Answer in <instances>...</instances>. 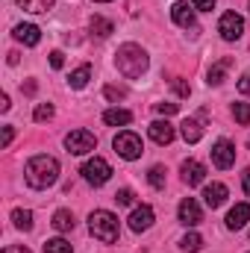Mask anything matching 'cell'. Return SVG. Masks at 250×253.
<instances>
[{"label":"cell","mask_w":250,"mask_h":253,"mask_svg":"<svg viewBox=\"0 0 250 253\" xmlns=\"http://www.w3.org/2000/svg\"><path fill=\"white\" fill-rule=\"evenodd\" d=\"M103 121H106L109 126H126L129 121H132V112L115 106V109H106V112H103Z\"/></svg>","instance_id":"cell-18"},{"label":"cell","mask_w":250,"mask_h":253,"mask_svg":"<svg viewBox=\"0 0 250 253\" xmlns=\"http://www.w3.org/2000/svg\"><path fill=\"white\" fill-rule=\"evenodd\" d=\"M88 230H91V236H94L97 242H103V245L118 242V233H121L118 218H115L109 209H94V212L88 215Z\"/></svg>","instance_id":"cell-3"},{"label":"cell","mask_w":250,"mask_h":253,"mask_svg":"<svg viewBox=\"0 0 250 253\" xmlns=\"http://www.w3.org/2000/svg\"><path fill=\"white\" fill-rule=\"evenodd\" d=\"M180 135L186 138V144H194V141L203 138V124H200L197 118H186V121L180 124Z\"/></svg>","instance_id":"cell-17"},{"label":"cell","mask_w":250,"mask_h":253,"mask_svg":"<svg viewBox=\"0 0 250 253\" xmlns=\"http://www.w3.org/2000/svg\"><path fill=\"white\" fill-rule=\"evenodd\" d=\"M12 224H15L18 230L30 233V230H33V212H30V209H15V212H12Z\"/></svg>","instance_id":"cell-24"},{"label":"cell","mask_w":250,"mask_h":253,"mask_svg":"<svg viewBox=\"0 0 250 253\" xmlns=\"http://www.w3.org/2000/svg\"><path fill=\"white\" fill-rule=\"evenodd\" d=\"M33 118H36L39 124L50 121V118H53V103H39V106H36V112H33Z\"/></svg>","instance_id":"cell-29"},{"label":"cell","mask_w":250,"mask_h":253,"mask_svg":"<svg viewBox=\"0 0 250 253\" xmlns=\"http://www.w3.org/2000/svg\"><path fill=\"white\" fill-rule=\"evenodd\" d=\"M83 180L88 183V186H94V189H100V186H106L109 180H112V165L106 162V159H100V156H91L85 165H83Z\"/></svg>","instance_id":"cell-4"},{"label":"cell","mask_w":250,"mask_h":253,"mask_svg":"<svg viewBox=\"0 0 250 253\" xmlns=\"http://www.w3.org/2000/svg\"><path fill=\"white\" fill-rule=\"evenodd\" d=\"M248 147H250V138H248Z\"/></svg>","instance_id":"cell-42"},{"label":"cell","mask_w":250,"mask_h":253,"mask_svg":"<svg viewBox=\"0 0 250 253\" xmlns=\"http://www.w3.org/2000/svg\"><path fill=\"white\" fill-rule=\"evenodd\" d=\"M227 186L224 183H212V186H206L203 189V200H206V206L209 209H218V206H224L227 203Z\"/></svg>","instance_id":"cell-13"},{"label":"cell","mask_w":250,"mask_h":253,"mask_svg":"<svg viewBox=\"0 0 250 253\" xmlns=\"http://www.w3.org/2000/svg\"><path fill=\"white\" fill-rule=\"evenodd\" d=\"M233 118H236V124L248 126L250 124V103H233Z\"/></svg>","instance_id":"cell-27"},{"label":"cell","mask_w":250,"mask_h":253,"mask_svg":"<svg viewBox=\"0 0 250 253\" xmlns=\"http://www.w3.org/2000/svg\"><path fill=\"white\" fill-rule=\"evenodd\" d=\"M239 91H242V94H250V74H245V77L239 80Z\"/></svg>","instance_id":"cell-37"},{"label":"cell","mask_w":250,"mask_h":253,"mask_svg":"<svg viewBox=\"0 0 250 253\" xmlns=\"http://www.w3.org/2000/svg\"><path fill=\"white\" fill-rule=\"evenodd\" d=\"M250 221V206L248 203H236L230 212H227V230H242Z\"/></svg>","instance_id":"cell-14"},{"label":"cell","mask_w":250,"mask_h":253,"mask_svg":"<svg viewBox=\"0 0 250 253\" xmlns=\"http://www.w3.org/2000/svg\"><path fill=\"white\" fill-rule=\"evenodd\" d=\"M9 106H12L9 103V94H0V112H9Z\"/></svg>","instance_id":"cell-40"},{"label":"cell","mask_w":250,"mask_h":253,"mask_svg":"<svg viewBox=\"0 0 250 253\" xmlns=\"http://www.w3.org/2000/svg\"><path fill=\"white\" fill-rule=\"evenodd\" d=\"M242 180H245V194L250 197V168H245V174H242Z\"/></svg>","instance_id":"cell-39"},{"label":"cell","mask_w":250,"mask_h":253,"mask_svg":"<svg viewBox=\"0 0 250 253\" xmlns=\"http://www.w3.org/2000/svg\"><path fill=\"white\" fill-rule=\"evenodd\" d=\"M177 109H180L177 103H156V112L165 115V118H168V115H177Z\"/></svg>","instance_id":"cell-32"},{"label":"cell","mask_w":250,"mask_h":253,"mask_svg":"<svg viewBox=\"0 0 250 253\" xmlns=\"http://www.w3.org/2000/svg\"><path fill=\"white\" fill-rule=\"evenodd\" d=\"M24 180H27L30 189H39V191L50 189L59 180V162L53 156H47V153H39L24 165Z\"/></svg>","instance_id":"cell-1"},{"label":"cell","mask_w":250,"mask_h":253,"mask_svg":"<svg viewBox=\"0 0 250 253\" xmlns=\"http://www.w3.org/2000/svg\"><path fill=\"white\" fill-rule=\"evenodd\" d=\"M50 224H53V230H56V233H71V230H74V215H71L68 209H59V212L53 215V221H50Z\"/></svg>","instance_id":"cell-22"},{"label":"cell","mask_w":250,"mask_h":253,"mask_svg":"<svg viewBox=\"0 0 250 253\" xmlns=\"http://www.w3.org/2000/svg\"><path fill=\"white\" fill-rule=\"evenodd\" d=\"M203 180H206V168L197 159H186L183 162V183L186 186H200Z\"/></svg>","instance_id":"cell-11"},{"label":"cell","mask_w":250,"mask_h":253,"mask_svg":"<svg viewBox=\"0 0 250 253\" xmlns=\"http://www.w3.org/2000/svg\"><path fill=\"white\" fill-rule=\"evenodd\" d=\"M165 174H168V171H165L162 165H153L150 174H147V183H150L153 189H165Z\"/></svg>","instance_id":"cell-25"},{"label":"cell","mask_w":250,"mask_h":253,"mask_svg":"<svg viewBox=\"0 0 250 253\" xmlns=\"http://www.w3.org/2000/svg\"><path fill=\"white\" fill-rule=\"evenodd\" d=\"M233 65V59H221V62H215L212 68H209V85H221L224 83V77H227V68Z\"/></svg>","instance_id":"cell-21"},{"label":"cell","mask_w":250,"mask_h":253,"mask_svg":"<svg viewBox=\"0 0 250 253\" xmlns=\"http://www.w3.org/2000/svg\"><path fill=\"white\" fill-rule=\"evenodd\" d=\"M212 162H215V168L227 171V168L236 162V144L227 141V138H218V141L212 144Z\"/></svg>","instance_id":"cell-8"},{"label":"cell","mask_w":250,"mask_h":253,"mask_svg":"<svg viewBox=\"0 0 250 253\" xmlns=\"http://www.w3.org/2000/svg\"><path fill=\"white\" fill-rule=\"evenodd\" d=\"M88 27H91V33H94L97 39H109V36L115 33V27H112V21H109V18H103V15H94Z\"/></svg>","instance_id":"cell-19"},{"label":"cell","mask_w":250,"mask_h":253,"mask_svg":"<svg viewBox=\"0 0 250 253\" xmlns=\"http://www.w3.org/2000/svg\"><path fill=\"white\" fill-rule=\"evenodd\" d=\"M94 3H109V0H94Z\"/></svg>","instance_id":"cell-41"},{"label":"cell","mask_w":250,"mask_h":253,"mask_svg":"<svg viewBox=\"0 0 250 253\" xmlns=\"http://www.w3.org/2000/svg\"><path fill=\"white\" fill-rule=\"evenodd\" d=\"M218 33H221L224 42H236V39H242V33H245V21H242V15H236V12H224L221 21H218Z\"/></svg>","instance_id":"cell-7"},{"label":"cell","mask_w":250,"mask_h":253,"mask_svg":"<svg viewBox=\"0 0 250 253\" xmlns=\"http://www.w3.org/2000/svg\"><path fill=\"white\" fill-rule=\"evenodd\" d=\"M215 3H218V0H191V6H194L197 12H212Z\"/></svg>","instance_id":"cell-33"},{"label":"cell","mask_w":250,"mask_h":253,"mask_svg":"<svg viewBox=\"0 0 250 253\" xmlns=\"http://www.w3.org/2000/svg\"><path fill=\"white\" fill-rule=\"evenodd\" d=\"M171 18H174V24H180V27H194V6L188 3V0H180V3H174L171 6Z\"/></svg>","instance_id":"cell-12"},{"label":"cell","mask_w":250,"mask_h":253,"mask_svg":"<svg viewBox=\"0 0 250 253\" xmlns=\"http://www.w3.org/2000/svg\"><path fill=\"white\" fill-rule=\"evenodd\" d=\"M112 147H115V153H118L121 159H126V162L138 159V156H141V150H144L141 138H138L135 132H129V129H124V132H118V135H115Z\"/></svg>","instance_id":"cell-6"},{"label":"cell","mask_w":250,"mask_h":253,"mask_svg":"<svg viewBox=\"0 0 250 253\" xmlns=\"http://www.w3.org/2000/svg\"><path fill=\"white\" fill-rule=\"evenodd\" d=\"M203 221V209H200V203L194 200V197H186L183 203H180V224H186V227H197Z\"/></svg>","instance_id":"cell-9"},{"label":"cell","mask_w":250,"mask_h":253,"mask_svg":"<svg viewBox=\"0 0 250 253\" xmlns=\"http://www.w3.org/2000/svg\"><path fill=\"white\" fill-rule=\"evenodd\" d=\"M88 80H91V68H88V65H80V68L71 74L68 85H71V88H85V85H88Z\"/></svg>","instance_id":"cell-23"},{"label":"cell","mask_w":250,"mask_h":253,"mask_svg":"<svg viewBox=\"0 0 250 253\" xmlns=\"http://www.w3.org/2000/svg\"><path fill=\"white\" fill-rule=\"evenodd\" d=\"M3 253H30V248H24V245H12V248H6Z\"/></svg>","instance_id":"cell-38"},{"label":"cell","mask_w":250,"mask_h":253,"mask_svg":"<svg viewBox=\"0 0 250 253\" xmlns=\"http://www.w3.org/2000/svg\"><path fill=\"white\" fill-rule=\"evenodd\" d=\"M15 39H18L21 44H27V47H36V44L42 42V30H39L36 24H18V27H15Z\"/></svg>","instance_id":"cell-15"},{"label":"cell","mask_w":250,"mask_h":253,"mask_svg":"<svg viewBox=\"0 0 250 253\" xmlns=\"http://www.w3.org/2000/svg\"><path fill=\"white\" fill-rule=\"evenodd\" d=\"M115 200H118V206H132L135 194H132V189H118L115 191Z\"/></svg>","instance_id":"cell-30"},{"label":"cell","mask_w":250,"mask_h":253,"mask_svg":"<svg viewBox=\"0 0 250 253\" xmlns=\"http://www.w3.org/2000/svg\"><path fill=\"white\" fill-rule=\"evenodd\" d=\"M24 12H33V15H42V12H50L56 0H15Z\"/></svg>","instance_id":"cell-20"},{"label":"cell","mask_w":250,"mask_h":253,"mask_svg":"<svg viewBox=\"0 0 250 253\" xmlns=\"http://www.w3.org/2000/svg\"><path fill=\"white\" fill-rule=\"evenodd\" d=\"M174 88H177V94H180V97H188V94H191V88H188V83H186V80H180V77L174 80Z\"/></svg>","instance_id":"cell-34"},{"label":"cell","mask_w":250,"mask_h":253,"mask_svg":"<svg viewBox=\"0 0 250 253\" xmlns=\"http://www.w3.org/2000/svg\"><path fill=\"white\" fill-rule=\"evenodd\" d=\"M153 227V209L150 206H135L132 215H129V230L132 233H144Z\"/></svg>","instance_id":"cell-10"},{"label":"cell","mask_w":250,"mask_h":253,"mask_svg":"<svg viewBox=\"0 0 250 253\" xmlns=\"http://www.w3.org/2000/svg\"><path fill=\"white\" fill-rule=\"evenodd\" d=\"M44 253H74V248L65 239H47L44 242Z\"/></svg>","instance_id":"cell-26"},{"label":"cell","mask_w":250,"mask_h":253,"mask_svg":"<svg viewBox=\"0 0 250 253\" xmlns=\"http://www.w3.org/2000/svg\"><path fill=\"white\" fill-rule=\"evenodd\" d=\"M180 245H183V251H188V253H197L200 248H203V239H200L197 233H186Z\"/></svg>","instance_id":"cell-28"},{"label":"cell","mask_w":250,"mask_h":253,"mask_svg":"<svg viewBox=\"0 0 250 253\" xmlns=\"http://www.w3.org/2000/svg\"><path fill=\"white\" fill-rule=\"evenodd\" d=\"M103 94H106L109 100H124L126 88H121V85H106V88H103Z\"/></svg>","instance_id":"cell-31"},{"label":"cell","mask_w":250,"mask_h":253,"mask_svg":"<svg viewBox=\"0 0 250 253\" xmlns=\"http://www.w3.org/2000/svg\"><path fill=\"white\" fill-rule=\"evenodd\" d=\"M147 132H150V138L156 141V144H171L174 141V126L168 124V121H153V124L147 126Z\"/></svg>","instance_id":"cell-16"},{"label":"cell","mask_w":250,"mask_h":253,"mask_svg":"<svg viewBox=\"0 0 250 253\" xmlns=\"http://www.w3.org/2000/svg\"><path fill=\"white\" fill-rule=\"evenodd\" d=\"M65 147H68L71 156H85V153H91L97 147V135L88 132V129H71L65 135Z\"/></svg>","instance_id":"cell-5"},{"label":"cell","mask_w":250,"mask_h":253,"mask_svg":"<svg viewBox=\"0 0 250 253\" xmlns=\"http://www.w3.org/2000/svg\"><path fill=\"white\" fill-rule=\"evenodd\" d=\"M12 135H15V129H12V126H3V138H0V144L9 147V144H12Z\"/></svg>","instance_id":"cell-36"},{"label":"cell","mask_w":250,"mask_h":253,"mask_svg":"<svg viewBox=\"0 0 250 253\" xmlns=\"http://www.w3.org/2000/svg\"><path fill=\"white\" fill-rule=\"evenodd\" d=\"M65 65V53L62 50H53V53H50V68H62Z\"/></svg>","instance_id":"cell-35"},{"label":"cell","mask_w":250,"mask_h":253,"mask_svg":"<svg viewBox=\"0 0 250 253\" xmlns=\"http://www.w3.org/2000/svg\"><path fill=\"white\" fill-rule=\"evenodd\" d=\"M115 65H118V71L124 74L126 80H138L144 71H147V53L141 50V44H121L118 47V53H115Z\"/></svg>","instance_id":"cell-2"}]
</instances>
